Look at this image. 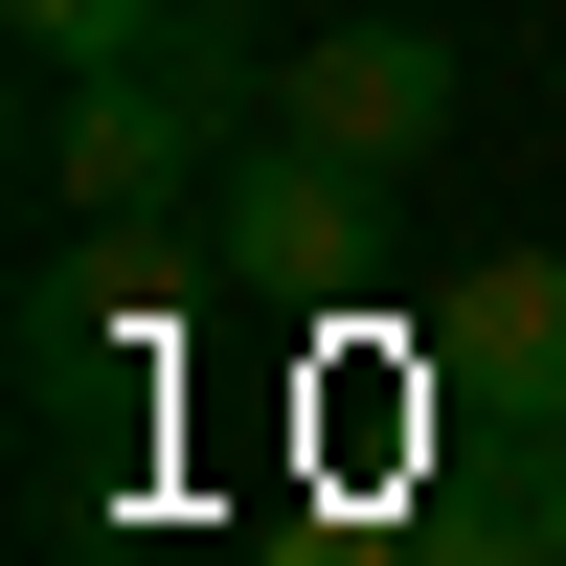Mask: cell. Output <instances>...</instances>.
<instances>
[{
    "label": "cell",
    "instance_id": "1",
    "mask_svg": "<svg viewBox=\"0 0 566 566\" xmlns=\"http://www.w3.org/2000/svg\"><path fill=\"white\" fill-rule=\"evenodd\" d=\"M227 159H250V114H205L159 45H136V69H45V91H23V181H45V227H205Z\"/></svg>",
    "mask_w": 566,
    "mask_h": 566
},
{
    "label": "cell",
    "instance_id": "2",
    "mask_svg": "<svg viewBox=\"0 0 566 566\" xmlns=\"http://www.w3.org/2000/svg\"><path fill=\"white\" fill-rule=\"evenodd\" d=\"M386 205H408L386 159H340V136H295V114H272L250 159L205 181V250H227V295H272V317H340L363 272H386Z\"/></svg>",
    "mask_w": 566,
    "mask_h": 566
},
{
    "label": "cell",
    "instance_id": "3",
    "mask_svg": "<svg viewBox=\"0 0 566 566\" xmlns=\"http://www.w3.org/2000/svg\"><path fill=\"white\" fill-rule=\"evenodd\" d=\"M159 250L181 227H69V250L23 272V408L45 431H159Z\"/></svg>",
    "mask_w": 566,
    "mask_h": 566
},
{
    "label": "cell",
    "instance_id": "4",
    "mask_svg": "<svg viewBox=\"0 0 566 566\" xmlns=\"http://www.w3.org/2000/svg\"><path fill=\"white\" fill-rule=\"evenodd\" d=\"M453 91H476V69H453V23H408V0H340L317 45H272V114L340 136V159H386V181L453 136Z\"/></svg>",
    "mask_w": 566,
    "mask_h": 566
},
{
    "label": "cell",
    "instance_id": "5",
    "mask_svg": "<svg viewBox=\"0 0 566 566\" xmlns=\"http://www.w3.org/2000/svg\"><path fill=\"white\" fill-rule=\"evenodd\" d=\"M431 363H453V386H522V408H566V250L453 272V295H431Z\"/></svg>",
    "mask_w": 566,
    "mask_h": 566
},
{
    "label": "cell",
    "instance_id": "6",
    "mask_svg": "<svg viewBox=\"0 0 566 566\" xmlns=\"http://www.w3.org/2000/svg\"><path fill=\"white\" fill-rule=\"evenodd\" d=\"M0 23H23V69H136L181 0H0Z\"/></svg>",
    "mask_w": 566,
    "mask_h": 566
},
{
    "label": "cell",
    "instance_id": "7",
    "mask_svg": "<svg viewBox=\"0 0 566 566\" xmlns=\"http://www.w3.org/2000/svg\"><path fill=\"white\" fill-rule=\"evenodd\" d=\"M431 566H544V544L522 522H431Z\"/></svg>",
    "mask_w": 566,
    "mask_h": 566
},
{
    "label": "cell",
    "instance_id": "8",
    "mask_svg": "<svg viewBox=\"0 0 566 566\" xmlns=\"http://www.w3.org/2000/svg\"><path fill=\"white\" fill-rule=\"evenodd\" d=\"M272 566H386V522H317V544H272Z\"/></svg>",
    "mask_w": 566,
    "mask_h": 566
}]
</instances>
